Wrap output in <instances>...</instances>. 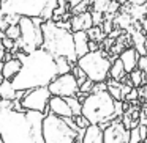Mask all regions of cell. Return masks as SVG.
I'll list each match as a JSON object with an SVG mask.
<instances>
[{"mask_svg": "<svg viewBox=\"0 0 147 143\" xmlns=\"http://www.w3.org/2000/svg\"><path fill=\"white\" fill-rule=\"evenodd\" d=\"M92 17H93V25H101L103 21H105V14L95 10H92Z\"/></svg>", "mask_w": 147, "mask_h": 143, "instance_id": "obj_28", "label": "cell"}, {"mask_svg": "<svg viewBox=\"0 0 147 143\" xmlns=\"http://www.w3.org/2000/svg\"><path fill=\"white\" fill-rule=\"evenodd\" d=\"M65 99H67V102L70 104V107H71V110H73L74 115H79L81 112H82V102H81L76 96H68V98H65Z\"/></svg>", "mask_w": 147, "mask_h": 143, "instance_id": "obj_22", "label": "cell"}, {"mask_svg": "<svg viewBox=\"0 0 147 143\" xmlns=\"http://www.w3.org/2000/svg\"><path fill=\"white\" fill-rule=\"evenodd\" d=\"M93 85H95V82H93L92 79H87L82 85H79V91L86 93V94H90V93H92V90H93Z\"/></svg>", "mask_w": 147, "mask_h": 143, "instance_id": "obj_25", "label": "cell"}, {"mask_svg": "<svg viewBox=\"0 0 147 143\" xmlns=\"http://www.w3.org/2000/svg\"><path fill=\"white\" fill-rule=\"evenodd\" d=\"M43 112L18 110L14 99H0V134L3 143H45Z\"/></svg>", "mask_w": 147, "mask_h": 143, "instance_id": "obj_1", "label": "cell"}, {"mask_svg": "<svg viewBox=\"0 0 147 143\" xmlns=\"http://www.w3.org/2000/svg\"><path fill=\"white\" fill-rule=\"evenodd\" d=\"M81 113L93 124H100L101 121H114L115 115V99L109 94V91L90 93L82 101Z\"/></svg>", "mask_w": 147, "mask_h": 143, "instance_id": "obj_4", "label": "cell"}, {"mask_svg": "<svg viewBox=\"0 0 147 143\" xmlns=\"http://www.w3.org/2000/svg\"><path fill=\"white\" fill-rule=\"evenodd\" d=\"M13 55L22 61V68H21L19 74L11 80L16 90L48 86L59 76L55 57L43 47L36 49L30 54L24 51H16L13 52Z\"/></svg>", "mask_w": 147, "mask_h": 143, "instance_id": "obj_2", "label": "cell"}, {"mask_svg": "<svg viewBox=\"0 0 147 143\" xmlns=\"http://www.w3.org/2000/svg\"><path fill=\"white\" fill-rule=\"evenodd\" d=\"M49 112H52V113L59 115V116H74L73 110H71L70 104L67 102V99L62 98V96H51V99H49Z\"/></svg>", "mask_w": 147, "mask_h": 143, "instance_id": "obj_12", "label": "cell"}, {"mask_svg": "<svg viewBox=\"0 0 147 143\" xmlns=\"http://www.w3.org/2000/svg\"><path fill=\"white\" fill-rule=\"evenodd\" d=\"M8 21H7V14H5V11L0 8V32H5V30L8 29Z\"/></svg>", "mask_w": 147, "mask_h": 143, "instance_id": "obj_29", "label": "cell"}, {"mask_svg": "<svg viewBox=\"0 0 147 143\" xmlns=\"http://www.w3.org/2000/svg\"><path fill=\"white\" fill-rule=\"evenodd\" d=\"M109 3H111V0H93L92 10L106 14V13H108V10H109Z\"/></svg>", "mask_w": 147, "mask_h": 143, "instance_id": "obj_23", "label": "cell"}, {"mask_svg": "<svg viewBox=\"0 0 147 143\" xmlns=\"http://www.w3.org/2000/svg\"><path fill=\"white\" fill-rule=\"evenodd\" d=\"M43 49L54 57H67L73 65L78 63L76 47H74V35L71 30L62 29L57 22L48 19L43 22Z\"/></svg>", "mask_w": 147, "mask_h": 143, "instance_id": "obj_3", "label": "cell"}, {"mask_svg": "<svg viewBox=\"0 0 147 143\" xmlns=\"http://www.w3.org/2000/svg\"><path fill=\"white\" fill-rule=\"evenodd\" d=\"M117 2H119V3H120V5H125V3H127V2H128V0H117Z\"/></svg>", "mask_w": 147, "mask_h": 143, "instance_id": "obj_37", "label": "cell"}, {"mask_svg": "<svg viewBox=\"0 0 147 143\" xmlns=\"http://www.w3.org/2000/svg\"><path fill=\"white\" fill-rule=\"evenodd\" d=\"M131 82H133V86H144L147 85V74L146 71H142L141 68H136L130 72Z\"/></svg>", "mask_w": 147, "mask_h": 143, "instance_id": "obj_20", "label": "cell"}, {"mask_svg": "<svg viewBox=\"0 0 147 143\" xmlns=\"http://www.w3.org/2000/svg\"><path fill=\"white\" fill-rule=\"evenodd\" d=\"M81 2H82V0H68V5H70V10L73 7H76L78 3H81Z\"/></svg>", "mask_w": 147, "mask_h": 143, "instance_id": "obj_34", "label": "cell"}, {"mask_svg": "<svg viewBox=\"0 0 147 143\" xmlns=\"http://www.w3.org/2000/svg\"><path fill=\"white\" fill-rule=\"evenodd\" d=\"M130 129L122 123V116H117L105 129V143H128Z\"/></svg>", "mask_w": 147, "mask_h": 143, "instance_id": "obj_11", "label": "cell"}, {"mask_svg": "<svg viewBox=\"0 0 147 143\" xmlns=\"http://www.w3.org/2000/svg\"><path fill=\"white\" fill-rule=\"evenodd\" d=\"M87 35H89L90 39H93V41H98V43L105 41V38L108 36V35L105 33V30H103L101 25H92L89 30H87Z\"/></svg>", "mask_w": 147, "mask_h": 143, "instance_id": "obj_21", "label": "cell"}, {"mask_svg": "<svg viewBox=\"0 0 147 143\" xmlns=\"http://www.w3.org/2000/svg\"><path fill=\"white\" fill-rule=\"evenodd\" d=\"M119 57H120L122 61H123V66H125V69H127V72H131L133 69L138 68L141 55L134 47H127V49H123V52H122Z\"/></svg>", "mask_w": 147, "mask_h": 143, "instance_id": "obj_14", "label": "cell"}, {"mask_svg": "<svg viewBox=\"0 0 147 143\" xmlns=\"http://www.w3.org/2000/svg\"><path fill=\"white\" fill-rule=\"evenodd\" d=\"M130 3H133V5H144V3H147V0H128Z\"/></svg>", "mask_w": 147, "mask_h": 143, "instance_id": "obj_35", "label": "cell"}, {"mask_svg": "<svg viewBox=\"0 0 147 143\" xmlns=\"http://www.w3.org/2000/svg\"><path fill=\"white\" fill-rule=\"evenodd\" d=\"M0 99H2V96H0Z\"/></svg>", "mask_w": 147, "mask_h": 143, "instance_id": "obj_39", "label": "cell"}, {"mask_svg": "<svg viewBox=\"0 0 147 143\" xmlns=\"http://www.w3.org/2000/svg\"><path fill=\"white\" fill-rule=\"evenodd\" d=\"M49 0H5L0 8L5 14H19V16L41 17L45 8L48 7Z\"/></svg>", "mask_w": 147, "mask_h": 143, "instance_id": "obj_8", "label": "cell"}, {"mask_svg": "<svg viewBox=\"0 0 147 143\" xmlns=\"http://www.w3.org/2000/svg\"><path fill=\"white\" fill-rule=\"evenodd\" d=\"M125 113V107H123V99L122 101H115V115L122 116Z\"/></svg>", "mask_w": 147, "mask_h": 143, "instance_id": "obj_32", "label": "cell"}, {"mask_svg": "<svg viewBox=\"0 0 147 143\" xmlns=\"http://www.w3.org/2000/svg\"><path fill=\"white\" fill-rule=\"evenodd\" d=\"M0 143H3V138H2V134H0Z\"/></svg>", "mask_w": 147, "mask_h": 143, "instance_id": "obj_38", "label": "cell"}, {"mask_svg": "<svg viewBox=\"0 0 147 143\" xmlns=\"http://www.w3.org/2000/svg\"><path fill=\"white\" fill-rule=\"evenodd\" d=\"M138 99H139V90H138V86H133V88H131L130 91L127 93V96H125V101L133 102V101H138Z\"/></svg>", "mask_w": 147, "mask_h": 143, "instance_id": "obj_27", "label": "cell"}, {"mask_svg": "<svg viewBox=\"0 0 147 143\" xmlns=\"http://www.w3.org/2000/svg\"><path fill=\"white\" fill-rule=\"evenodd\" d=\"M138 142H142V138H141V132H139V126L130 129V143H138Z\"/></svg>", "mask_w": 147, "mask_h": 143, "instance_id": "obj_26", "label": "cell"}, {"mask_svg": "<svg viewBox=\"0 0 147 143\" xmlns=\"http://www.w3.org/2000/svg\"><path fill=\"white\" fill-rule=\"evenodd\" d=\"M78 65L86 71L89 79L93 82H103L109 79V71H111L112 60L106 55L105 51H89L86 55L78 58Z\"/></svg>", "mask_w": 147, "mask_h": 143, "instance_id": "obj_7", "label": "cell"}, {"mask_svg": "<svg viewBox=\"0 0 147 143\" xmlns=\"http://www.w3.org/2000/svg\"><path fill=\"white\" fill-rule=\"evenodd\" d=\"M141 24H142V30H144V33H146V36H147V17H144V19L141 21Z\"/></svg>", "mask_w": 147, "mask_h": 143, "instance_id": "obj_36", "label": "cell"}, {"mask_svg": "<svg viewBox=\"0 0 147 143\" xmlns=\"http://www.w3.org/2000/svg\"><path fill=\"white\" fill-rule=\"evenodd\" d=\"M43 22L45 19L40 16L30 17V16H21L19 27H21V38L16 39V46L11 52L24 51L27 54L43 47Z\"/></svg>", "mask_w": 147, "mask_h": 143, "instance_id": "obj_5", "label": "cell"}, {"mask_svg": "<svg viewBox=\"0 0 147 143\" xmlns=\"http://www.w3.org/2000/svg\"><path fill=\"white\" fill-rule=\"evenodd\" d=\"M5 52H7V49H5L3 43L0 39V77H2V66H3V63H5Z\"/></svg>", "mask_w": 147, "mask_h": 143, "instance_id": "obj_31", "label": "cell"}, {"mask_svg": "<svg viewBox=\"0 0 147 143\" xmlns=\"http://www.w3.org/2000/svg\"><path fill=\"white\" fill-rule=\"evenodd\" d=\"M105 142V130L100 127V124L90 123L86 127L82 143H103Z\"/></svg>", "mask_w": 147, "mask_h": 143, "instance_id": "obj_15", "label": "cell"}, {"mask_svg": "<svg viewBox=\"0 0 147 143\" xmlns=\"http://www.w3.org/2000/svg\"><path fill=\"white\" fill-rule=\"evenodd\" d=\"M138 68H141L142 71H146V74H147V55H141V57H139Z\"/></svg>", "mask_w": 147, "mask_h": 143, "instance_id": "obj_33", "label": "cell"}, {"mask_svg": "<svg viewBox=\"0 0 147 143\" xmlns=\"http://www.w3.org/2000/svg\"><path fill=\"white\" fill-rule=\"evenodd\" d=\"M125 74H127V69H125V66H123V61L120 60V57H117L114 61H112V65H111L109 77H111V79H114V80H119V82H120V80L125 77Z\"/></svg>", "mask_w": 147, "mask_h": 143, "instance_id": "obj_19", "label": "cell"}, {"mask_svg": "<svg viewBox=\"0 0 147 143\" xmlns=\"http://www.w3.org/2000/svg\"><path fill=\"white\" fill-rule=\"evenodd\" d=\"M74 35V47H76V55L78 58L86 55L89 52V35H87L86 30H78V32H73Z\"/></svg>", "mask_w": 147, "mask_h": 143, "instance_id": "obj_17", "label": "cell"}, {"mask_svg": "<svg viewBox=\"0 0 147 143\" xmlns=\"http://www.w3.org/2000/svg\"><path fill=\"white\" fill-rule=\"evenodd\" d=\"M43 137L45 143H74L78 142V130L67 118L49 112L43 120Z\"/></svg>", "mask_w": 147, "mask_h": 143, "instance_id": "obj_6", "label": "cell"}, {"mask_svg": "<svg viewBox=\"0 0 147 143\" xmlns=\"http://www.w3.org/2000/svg\"><path fill=\"white\" fill-rule=\"evenodd\" d=\"M0 96H2V99H16L18 98V90L14 88L11 80L2 79V83H0Z\"/></svg>", "mask_w": 147, "mask_h": 143, "instance_id": "obj_18", "label": "cell"}, {"mask_svg": "<svg viewBox=\"0 0 147 143\" xmlns=\"http://www.w3.org/2000/svg\"><path fill=\"white\" fill-rule=\"evenodd\" d=\"M21 68H22V61L19 60L18 57H13L10 60H7L2 66V77L8 80H13L14 77L19 74Z\"/></svg>", "mask_w": 147, "mask_h": 143, "instance_id": "obj_16", "label": "cell"}, {"mask_svg": "<svg viewBox=\"0 0 147 143\" xmlns=\"http://www.w3.org/2000/svg\"><path fill=\"white\" fill-rule=\"evenodd\" d=\"M2 43H3L7 51H13L14 46H16V39H11V38H8V36H5V38L2 39Z\"/></svg>", "mask_w": 147, "mask_h": 143, "instance_id": "obj_30", "label": "cell"}, {"mask_svg": "<svg viewBox=\"0 0 147 143\" xmlns=\"http://www.w3.org/2000/svg\"><path fill=\"white\" fill-rule=\"evenodd\" d=\"M49 91L54 96H62V98H68V96H76L79 91V83L73 72H65L59 74L54 80L48 85Z\"/></svg>", "mask_w": 147, "mask_h": 143, "instance_id": "obj_10", "label": "cell"}, {"mask_svg": "<svg viewBox=\"0 0 147 143\" xmlns=\"http://www.w3.org/2000/svg\"><path fill=\"white\" fill-rule=\"evenodd\" d=\"M70 21H71V32H78V30H86V32H87V30L93 25L92 11L73 14Z\"/></svg>", "mask_w": 147, "mask_h": 143, "instance_id": "obj_13", "label": "cell"}, {"mask_svg": "<svg viewBox=\"0 0 147 143\" xmlns=\"http://www.w3.org/2000/svg\"><path fill=\"white\" fill-rule=\"evenodd\" d=\"M52 93L48 86H35L26 90L24 96L21 98V104L27 110H38L43 113H49V99Z\"/></svg>", "mask_w": 147, "mask_h": 143, "instance_id": "obj_9", "label": "cell"}, {"mask_svg": "<svg viewBox=\"0 0 147 143\" xmlns=\"http://www.w3.org/2000/svg\"><path fill=\"white\" fill-rule=\"evenodd\" d=\"M5 35H7L8 38H11V39L21 38V27H19V24H10L8 29L5 30Z\"/></svg>", "mask_w": 147, "mask_h": 143, "instance_id": "obj_24", "label": "cell"}]
</instances>
